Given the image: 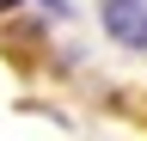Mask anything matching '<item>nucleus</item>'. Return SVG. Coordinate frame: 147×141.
<instances>
[{"instance_id": "obj_2", "label": "nucleus", "mask_w": 147, "mask_h": 141, "mask_svg": "<svg viewBox=\"0 0 147 141\" xmlns=\"http://www.w3.org/2000/svg\"><path fill=\"white\" fill-rule=\"evenodd\" d=\"M6 6H18V0H0V12H6Z\"/></svg>"}, {"instance_id": "obj_1", "label": "nucleus", "mask_w": 147, "mask_h": 141, "mask_svg": "<svg viewBox=\"0 0 147 141\" xmlns=\"http://www.w3.org/2000/svg\"><path fill=\"white\" fill-rule=\"evenodd\" d=\"M98 19H104V31H110V43L147 49V0H104Z\"/></svg>"}]
</instances>
